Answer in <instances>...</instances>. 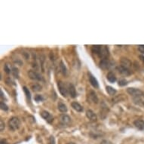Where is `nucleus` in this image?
<instances>
[{
	"label": "nucleus",
	"instance_id": "f257e3e1",
	"mask_svg": "<svg viewBox=\"0 0 144 144\" xmlns=\"http://www.w3.org/2000/svg\"><path fill=\"white\" fill-rule=\"evenodd\" d=\"M8 126L11 131L17 130L20 126V121L17 117H12L8 121Z\"/></svg>",
	"mask_w": 144,
	"mask_h": 144
},
{
	"label": "nucleus",
	"instance_id": "f03ea898",
	"mask_svg": "<svg viewBox=\"0 0 144 144\" xmlns=\"http://www.w3.org/2000/svg\"><path fill=\"white\" fill-rule=\"evenodd\" d=\"M57 87L59 88V91L63 97H67L69 92H68V86H66L63 82H58Z\"/></svg>",
	"mask_w": 144,
	"mask_h": 144
},
{
	"label": "nucleus",
	"instance_id": "7ed1b4c3",
	"mask_svg": "<svg viewBox=\"0 0 144 144\" xmlns=\"http://www.w3.org/2000/svg\"><path fill=\"white\" fill-rule=\"evenodd\" d=\"M28 76L33 80H36V81H42L43 80L42 76L39 73H38L37 72L33 71V70H30L28 72Z\"/></svg>",
	"mask_w": 144,
	"mask_h": 144
},
{
	"label": "nucleus",
	"instance_id": "20e7f679",
	"mask_svg": "<svg viewBox=\"0 0 144 144\" xmlns=\"http://www.w3.org/2000/svg\"><path fill=\"white\" fill-rule=\"evenodd\" d=\"M133 102L137 106L144 107V93L141 95L133 97Z\"/></svg>",
	"mask_w": 144,
	"mask_h": 144
},
{
	"label": "nucleus",
	"instance_id": "39448f33",
	"mask_svg": "<svg viewBox=\"0 0 144 144\" xmlns=\"http://www.w3.org/2000/svg\"><path fill=\"white\" fill-rule=\"evenodd\" d=\"M127 92H128L130 95L133 96V97L139 96V95H141V94H143L144 93V92H143L142 91H140V90H139V89L133 88H128V89H127Z\"/></svg>",
	"mask_w": 144,
	"mask_h": 144
},
{
	"label": "nucleus",
	"instance_id": "423d86ee",
	"mask_svg": "<svg viewBox=\"0 0 144 144\" xmlns=\"http://www.w3.org/2000/svg\"><path fill=\"white\" fill-rule=\"evenodd\" d=\"M109 56V51L107 47L106 46H102L100 53L99 54V57L102 59H107Z\"/></svg>",
	"mask_w": 144,
	"mask_h": 144
},
{
	"label": "nucleus",
	"instance_id": "0eeeda50",
	"mask_svg": "<svg viewBox=\"0 0 144 144\" xmlns=\"http://www.w3.org/2000/svg\"><path fill=\"white\" fill-rule=\"evenodd\" d=\"M131 66H132V63L129 59H128V58H122V60H121V66L130 69Z\"/></svg>",
	"mask_w": 144,
	"mask_h": 144
},
{
	"label": "nucleus",
	"instance_id": "6e6552de",
	"mask_svg": "<svg viewBox=\"0 0 144 144\" xmlns=\"http://www.w3.org/2000/svg\"><path fill=\"white\" fill-rule=\"evenodd\" d=\"M41 116H42L44 119H45L48 123H51V122H53V120H54L53 116H52L48 112H47V111H42V112H41Z\"/></svg>",
	"mask_w": 144,
	"mask_h": 144
},
{
	"label": "nucleus",
	"instance_id": "1a4fd4ad",
	"mask_svg": "<svg viewBox=\"0 0 144 144\" xmlns=\"http://www.w3.org/2000/svg\"><path fill=\"white\" fill-rule=\"evenodd\" d=\"M67 86H68V92H69V94L70 95V97L72 98L76 97L77 93H76V88H75L74 85L73 84H69Z\"/></svg>",
	"mask_w": 144,
	"mask_h": 144
},
{
	"label": "nucleus",
	"instance_id": "9d476101",
	"mask_svg": "<svg viewBox=\"0 0 144 144\" xmlns=\"http://www.w3.org/2000/svg\"><path fill=\"white\" fill-rule=\"evenodd\" d=\"M86 116H87V118H88L90 121H92V122H95L97 120V115L91 109L87 110V112H86Z\"/></svg>",
	"mask_w": 144,
	"mask_h": 144
},
{
	"label": "nucleus",
	"instance_id": "9b49d317",
	"mask_svg": "<svg viewBox=\"0 0 144 144\" xmlns=\"http://www.w3.org/2000/svg\"><path fill=\"white\" fill-rule=\"evenodd\" d=\"M110 66V63L108 59H102L100 62V67L103 69H107Z\"/></svg>",
	"mask_w": 144,
	"mask_h": 144
},
{
	"label": "nucleus",
	"instance_id": "f8f14e48",
	"mask_svg": "<svg viewBox=\"0 0 144 144\" xmlns=\"http://www.w3.org/2000/svg\"><path fill=\"white\" fill-rule=\"evenodd\" d=\"M88 76H89V81H90L91 85L94 88H99V84H98V82H97V80L96 79V78L93 75H91V73H88Z\"/></svg>",
	"mask_w": 144,
	"mask_h": 144
},
{
	"label": "nucleus",
	"instance_id": "ddd939ff",
	"mask_svg": "<svg viewBox=\"0 0 144 144\" xmlns=\"http://www.w3.org/2000/svg\"><path fill=\"white\" fill-rule=\"evenodd\" d=\"M134 125H135V127L140 130V131H144V121L141 119H137L136 121L134 122Z\"/></svg>",
	"mask_w": 144,
	"mask_h": 144
},
{
	"label": "nucleus",
	"instance_id": "4468645a",
	"mask_svg": "<svg viewBox=\"0 0 144 144\" xmlns=\"http://www.w3.org/2000/svg\"><path fill=\"white\" fill-rule=\"evenodd\" d=\"M71 122V118L69 115H66V114H63V115H61L60 116V122L63 124V125H69Z\"/></svg>",
	"mask_w": 144,
	"mask_h": 144
},
{
	"label": "nucleus",
	"instance_id": "2eb2a0df",
	"mask_svg": "<svg viewBox=\"0 0 144 144\" xmlns=\"http://www.w3.org/2000/svg\"><path fill=\"white\" fill-rule=\"evenodd\" d=\"M118 73H120V74H122V75H123V76H129L130 74H131V71H130V69H126V68H125V67H122V66H118Z\"/></svg>",
	"mask_w": 144,
	"mask_h": 144
},
{
	"label": "nucleus",
	"instance_id": "dca6fc26",
	"mask_svg": "<svg viewBox=\"0 0 144 144\" xmlns=\"http://www.w3.org/2000/svg\"><path fill=\"white\" fill-rule=\"evenodd\" d=\"M71 106H72V107H73L76 111H77V112H82V111H83L82 106L79 103H77V102H73V103H72Z\"/></svg>",
	"mask_w": 144,
	"mask_h": 144
},
{
	"label": "nucleus",
	"instance_id": "f3484780",
	"mask_svg": "<svg viewBox=\"0 0 144 144\" xmlns=\"http://www.w3.org/2000/svg\"><path fill=\"white\" fill-rule=\"evenodd\" d=\"M106 78H107L108 81H109V82H112V83H113V82H115L116 81V77H115V75L113 73H112V72H109V73L107 74Z\"/></svg>",
	"mask_w": 144,
	"mask_h": 144
},
{
	"label": "nucleus",
	"instance_id": "a211bd4d",
	"mask_svg": "<svg viewBox=\"0 0 144 144\" xmlns=\"http://www.w3.org/2000/svg\"><path fill=\"white\" fill-rule=\"evenodd\" d=\"M89 96H90V98L91 100V101H93V103H98V97L97 96V94H95V92L94 91H90V94H89Z\"/></svg>",
	"mask_w": 144,
	"mask_h": 144
},
{
	"label": "nucleus",
	"instance_id": "6ab92c4d",
	"mask_svg": "<svg viewBox=\"0 0 144 144\" xmlns=\"http://www.w3.org/2000/svg\"><path fill=\"white\" fill-rule=\"evenodd\" d=\"M106 89L107 93H108L109 95H110V96H113V95H115V93H116V90H115V88H113L112 87H111V86H106Z\"/></svg>",
	"mask_w": 144,
	"mask_h": 144
},
{
	"label": "nucleus",
	"instance_id": "aec40b11",
	"mask_svg": "<svg viewBox=\"0 0 144 144\" xmlns=\"http://www.w3.org/2000/svg\"><path fill=\"white\" fill-rule=\"evenodd\" d=\"M58 109L61 112H67V107L63 103H58Z\"/></svg>",
	"mask_w": 144,
	"mask_h": 144
},
{
	"label": "nucleus",
	"instance_id": "412c9836",
	"mask_svg": "<svg viewBox=\"0 0 144 144\" xmlns=\"http://www.w3.org/2000/svg\"><path fill=\"white\" fill-rule=\"evenodd\" d=\"M101 48H102L101 45H93L91 49H92V51H93L94 54H95L99 56V54L100 53V51H101Z\"/></svg>",
	"mask_w": 144,
	"mask_h": 144
},
{
	"label": "nucleus",
	"instance_id": "4be33fe9",
	"mask_svg": "<svg viewBox=\"0 0 144 144\" xmlns=\"http://www.w3.org/2000/svg\"><path fill=\"white\" fill-rule=\"evenodd\" d=\"M31 88L33 89V91H40L42 90V86L39 85V84H34L31 85Z\"/></svg>",
	"mask_w": 144,
	"mask_h": 144
},
{
	"label": "nucleus",
	"instance_id": "5701e85b",
	"mask_svg": "<svg viewBox=\"0 0 144 144\" xmlns=\"http://www.w3.org/2000/svg\"><path fill=\"white\" fill-rule=\"evenodd\" d=\"M60 70H61L62 73H63V75H66V73H67V70H66V66H65V65H64V63H63V61H60Z\"/></svg>",
	"mask_w": 144,
	"mask_h": 144
},
{
	"label": "nucleus",
	"instance_id": "b1692460",
	"mask_svg": "<svg viewBox=\"0 0 144 144\" xmlns=\"http://www.w3.org/2000/svg\"><path fill=\"white\" fill-rule=\"evenodd\" d=\"M23 91L25 92V94H26V96L27 97V99L30 101V100H31V95H30V92L29 89H27V88L25 87V86L23 88Z\"/></svg>",
	"mask_w": 144,
	"mask_h": 144
},
{
	"label": "nucleus",
	"instance_id": "393cba45",
	"mask_svg": "<svg viewBox=\"0 0 144 144\" xmlns=\"http://www.w3.org/2000/svg\"><path fill=\"white\" fill-rule=\"evenodd\" d=\"M11 73L13 74V76L15 77V78H18L19 77V72H18V69L17 68H13L11 69Z\"/></svg>",
	"mask_w": 144,
	"mask_h": 144
},
{
	"label": "nucleus",
	"instance_id": "a878e982",
	"mask_svg": "<svg viewBox=\"0 0 144 144\" xmlns=\"http://www.w3.org/2000/svg\"><path fill=\"white\" fill-rule=\"evenodd\" d=\"M127 84H128V82H127V80L125 79H120V80L118 81V85H119V86H125V85H126Z\"/></svg>",
	"mask_w": 144,
	"mask_h": 144
},
{
	"label": "nucleus",
	"instance_id": "bb28decb",
	"mask_svg": "<svg viewBox=\"0 0 144 144\" xmlns=\"http://www.w3.org/2000/svg\"><path fill=\"white\" fill-rule=\"evenodd\" d=\"M0 107H1V109H2V110H5V111H7V110L8 109V106H7L5 103H3V102H1V103H0Z\"/></svg>",
	"mask_w": 144,
	"mask_h": 144
},
{
	"label": "nucleus",
	"instance_id": "cd10ccee",
	"mask_svg": "<svg viewBox=\"0 0 144 144\" xmlns=\"http://www.w3.org/2000/svg\"><path fill=\"white\" fill-rule=\"evenodd\" d=\"M43 100H44L43 97L40 95V94H37V95L35 96V100L36 102H40V101H42Z\"/></svg>",
	"mask_w": 144,
	"mask_h": 144
},
{
	"label": "nucleus",
	"instance_id": "c85d7f7f",
	"mask_svg": "<svg viewBox=\"0 0 144 144\" xmlns=\"http://www.w3.org/2000/svg\"><path fill=\"white\" fill-rule=\"evenodd\" d=\"M4 69H5V73H8V74H9V73L11 72V69L8 67V64H5V66H4Z\"/></svg>",
	"mask_w": 144,
	"mask_h": 144
},
{
	"label": "nucleus",
	"instance_id": "c756f323",
	"mask_svg": "<svg viewBox=\"0 0 144 144\" xmlns=\"http://www.w3.org/2000/svg\"><path fill=\"white\" fill-rule=\"evenodd\" d=\"M48 144H55V139H54V137L51 136V137H49V140H48Z\"/></svg>",
	"mask_w": 144,
	"mask_h": 144
},
{
	"label": "nucleus",
	"instance_id": "7c9ffc66",
	"mask_svg": "<svg viewBox=\"0 0 144 144\" xmlns=\"http://www.w3.org/2000/svg\"><path fill=\"white\" fill-rule=\"evenodd\" d=\"M6 82H7V84H8V85H15L14 82V81H12V79H11L10 78H8V79L6 80Z\"/></svg>",
	"mask_w": 144,
	"mask_h": 144
},
{
	"label": "nucleus",
	"instance_id": "2f4dec72",
	"mask_svg": "<svg viewBox=\"0 0 144 144\" xmlns=\"http://www.w3.org/2000/svg\"><path fill=\"white\" fill-rule=\"evenodd\" d=\"M5 123L3 122V121L2 120H1L0 121V131H3L4 130H5Z\"/></svg>",
	"mask_w": 144,
	"mask_h": 144
},
{
	"label": "nucleus",
	"instance_id": "473e14b6",
	"mask_svg": "<svg viewBox=\"0 0 144 144\" xmlns=\"http://www.w3.org/2000/svg\"><path fill=\"white\" fill-rule=\"evenodd\" d=\"M138 49H139V51L142 53V54H144V45H139V47H138Z\"/></svg>",
	"mask_w": 144,
	"mask_h": 144
},
{
	"label": "nucleus",
	"instance_id": "72a5a7b5",
	"mask_svg": "<svg viewBox=\"0 0 144 144\" xmlns=\"http://www.w3.org/2000/svg\"><path fill=\"white\" fill-rule=\"evenodd\" d=\"M100 144H113L112 143H111L110 141H109V140H103Z\"/></svg>",
	"mask_w": 144,
	"mask_h": 144
},
{
	"label": "nucleus",
	"instance_id": "f704fd0d",
	"mask_svg": "<svg viewBox=\"0 0 144 144\" xmlns=\"http://www.w3.org/2000/svg\"><path fill=\"white\" fill-rule=\"evenodd\" d=\"M0 144H8V143H7V141H6L5 140H1V143Z\"/></svg>",
	"mask_w": 144,
	"mask_h": 144
},
{
	"label": "nucleus",
	"instance_id": "c9c22d12",
	"mask_svg": "<svg viewBox=\"0 0 144 144\" xmlns=\"http://www.w3.org/2000/svg\"><path fill=\"white\" fill-rule=\"evenodd\" d=\"M140 58L141 59V60H142V61L144 63V56H143V55H140Z\"/></svg>",
	"mask_w": 144,
	"mask_h": 144
},
{
	"label": "nucleus",
	"instance_id": "e433bc0d",
	"mask_svg": "<svg viewBox=\"0 0 144 144\" xmlns=\"http://www.w3.org/2000/svg\"><path fill=\"white\" fill-rule=\"evenodd\" d=\"M67 144H75V143H69Z\"/></svg>",
	"mask_w": 144,
	"mask_h": 144
}]
</instances>
